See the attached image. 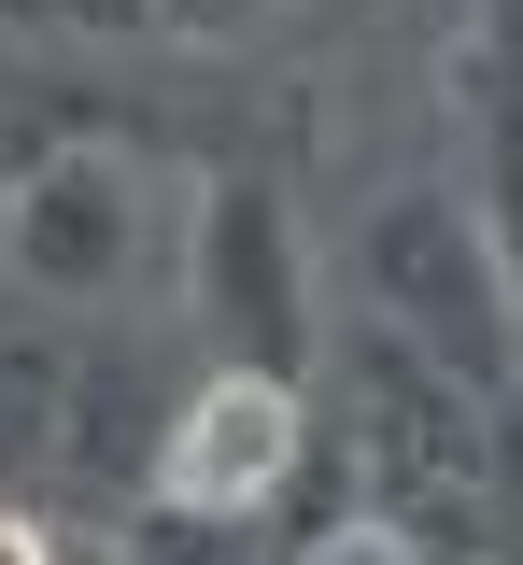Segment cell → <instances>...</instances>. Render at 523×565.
Returning a JSON list of instances; mask_svg holds the SVG:
<instances>
[{
    "label": "cell",
    "mask_w": 523,
    "mask_h": 565,
    "mask_svg": "<svg viewBox=\"0 0 523 565\" xmlns=\"http://www.w3.org/2000/svg\"><path fill=\"white\" fill-rule=\"evenodd\" d=\"M311 565H410V537H396V523H340Z\"/></svg>",
    "instance_id": "2"
},
{
    "label": "cell",
    "mask_w": 523,
    "mask_h": 565,
    "mask_svg": "<svg viewBox=\"0 0 523 565\" xmlns=\"http://www.w3.org/2000/svg\"><path fill=\"white\" fill-rule=\"evenodd\" d=\"M0 565H57V552H43V523H14V509H0Z\"/></svg>",
    "instance_id": "3"
},
{
    "label": "cell",
    "mask_w": 523,
    "mask_h": 565,
    "mask_svg": "<svg viewBox=\"0 0 523 565\" xmlns=\"http://www.w3.org/2000/svg\"><path fill=\"white\" fill-rule=\"evenodd\" d=\"M284 467H298V396L241 367V382H213L199 411L170 424V452H156V494H170V509H255Z\"/></svg>",
    "instance_id": "1"
}]
</instances>
